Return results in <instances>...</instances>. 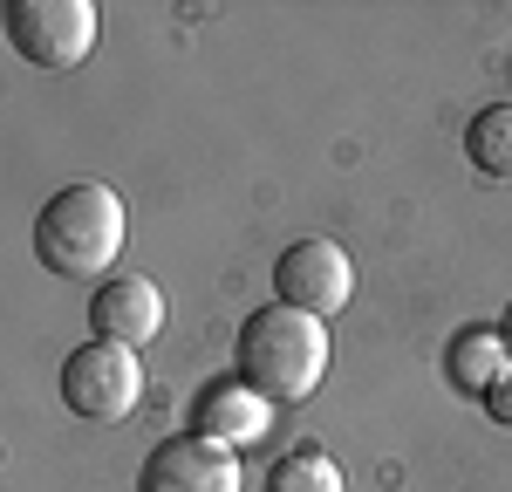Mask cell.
<instances>
[{
	"instance_id": "7",
	"label": "cell",
	"mask_w": 512,
	"mask_h": 492,
	"mask_svg": "<svg viewBox=\"0 0 512 492\" xmlns=\"http://www.w3.org/2000/svg\"><path fill=\"white\" fill-rule=\"evenodd\" d=\"M89 328L96 342H117V349H144L164 328V294L144 274H117L89 294Z\"/></svg>"
},
{
	"instance_id": "13",
	"label": "cell",
	"mask_w": 512,
	"mask_h": 492,
	"mask_svg": "<svg viewBox=\"0 0 512 492\" xmlns=\"http://www.w3.org/2000/svg\"><path fill=\"white\" fill-rule=\"evenodd\" d=\"M499 335H506V356H512V301H506V315H499Z\"/></svg>"
},
{
	"instance_id": "6",
	"label": "cell",
	"mask_w": 512,
	"mask_h": 492,
	"mask_svg": "<svg viewBox=\"0 0 512 492\" xmlns=\"http://www.w3.org/2000/svg\"><path fill=\"white\" fill-rule=\"evenodd\" d=\"M137 492H239V451L212 445V438H158L144 472H137Z\"/></svg>"
},
{
	"instance_id": "5",
	"label": "cell",
	"mask_w": 512,
	"mask_h": 492,
	"mask_svg": "<svg viewBox=\"0 0 512 492\" xmlns=\"http://www.w3.org/2000/svg\"><path fill=\"white\" fill-rule=\"evenodd\" d=\"M274 301L315 315V322L342 315V308L355 301V260L335 240H294L274 260Z\"/></svg>"
},
{
	"instance_id": "1",
	"label": "cell",
	"mask_w": 512,
	"mask_h": 492,
	"mask_svg": "<svg viewBox=\"0 0 512 492\" xmlns=\"http://www.w3.org/2000/svg\"><path fill=\"white\" fill-rule=\"evenodd\" d=\"M233 369H239V383L260 390L267 404H301L328 376V322L287 308V301H267V308H253L239 322Z\"/></svg>"
},
{
	"instance_id": "11",
	"label": "cell",
	"mask_w": 512,
	"mask_h": 492,
	"mask_svg": "<svg viewBox=\"0 0 512 492\" xmlns=\"http://www.w3.org/2000/svg\"><path fill=\"white\" fill-rule=\"evenodd\" d=\"M260 492H342V465L321 445H294L267 465V486Z\"/></svg>"
},
{
	"instance_id": "3",
	"label": "cell",
	"mask_w": 512,
	"mask_h": 492,
	"mask_svg": "<svg viewBox=\"0 0 512 492\" xmlns=\"http://www.w3.org/2000/svg\"><path fill=\"white\" fill-rule=\"evenodd\" d=\"M62 404L89 417V424H123L130 410L144 404V363L137 349L117 342H82L76 356L62 363Z\"/></svg>"
},
{
	"instance_id": "2",
	"label": "cell",
	"mask_w": 512,
	"mask_h": 492,
	"mask_svg": "<svg viewBox=\"0 0 512 492\" xmlns=\"http://www.w3.org/2000/svg\"><path fill=\"white\" fill-rule=\"evenodd\" d=\"M123 253V199L96 178L48 192L35 212V260L62 281H103Z\"/></svg>"
},
{
	"instance_id": "12",
	"label": "cell",
	"mask_w": 512,
	"mask_h": 492,
	"mask_svg": "<svg viewBox=\"0 0 512 492\" xmlns=\"http://www.w3.org/2000/svg\"><path fill=\"white\" fill-rule=\"evenodd\" d=\"M485 417H492L499 431H512V376L499 383V390H492V397H485Z\"/></svg>"
},
{
	"instance_id": "8",
	"label": "cell",
	"mask_w": 512,
	"mask_h": 492,
	"mask_svg": "<svg viewBox=\"0 0 512 492\" xmlns=\"http://www.w3.org/2000/svg\"><path fill=\"white\" fill-rule=\"evenodd\" d=\"M267 424H274V404L260 397V390H246V383H205L192 404V431L198 438H212V445H253V438H267Z\"/></svg>"
},
{
	"instance_id": "4",
	"label": "cell",
	"mask_w": 512,
	"mask_h": 492,
	"mask_svg": "<svg viewBox=\"0 0 512 492\" xmlns=\"http://www.w3.org/2000/svg\"><path fill=\"white\" fill-rule=\"evenodd\" d=\"M7 48L35 69H76L96 48V7L89 0H14L7 7Z\"/></svg>"
},
{
	"instance_id": "9",
	"label": "cell",
	"mask_w": 512,
	"mask_h": 492,
	"mask_svg": "<svg viewBox=\"0 0 512 492\" xmlns=\"http://www.w3.org/2000/svg\"><path fill=\"white\" fill-rule=\"evenodd\" d=\"M444 369H451V383H458L465 397H478V404H485V397H492V390L512 376L506 335H499V328H465V335L451 342V363H444Z\"/></svg>"
},
{
	"instance_id": "10",
	"label": "cell",
	"mask_w": 512,
	"mask_h": 492,
	"mask_svg": "<svg viewBox=\"0 0 512 492\" xmlns=\"http://www.w3.org/2000/svg\"><path fill=\"white\" fill-rule=\"evenodd\" d=\"M465 158H472L478 178H499V185H512V96L485 103V110L465 123Z\"/></svg>"
}]
</instances>
